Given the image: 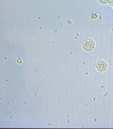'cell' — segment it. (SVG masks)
Wrapping results in <instances>:
<instances>
[{
    "instance_id": "obj_1",
    "label": "cell",
    "mask_w": 113,
    "mask_h": 129,
    "mask_svg": "<svg viewBox=\"0 0 113 129\" xmlns=\"http://www.w3.org/2000/svg\"><path fill=\"white\" fill-rule=\"evenodd\" d=\"M82 48L86 51H91L94 49V41L90 40V39H87L84 40L82 44Z\"/></svg>"
},
{
    "instance_id": "obj_2",
    "label": "cell",
    "mask_w": 113,
    "mask_h": 129,
    "mask_svg": "<svg viewBox=\"0 0 113 129\" xmlns=\"http://www.w3.org/2000/svg\"><path fill=\"white\" fill-rule=\"evenodd\" d=\"M96 68L100 72L105 71L106 68H107V64H106V62H103V61H100L96 64Z\"/></svg>"
}]
</instances>
